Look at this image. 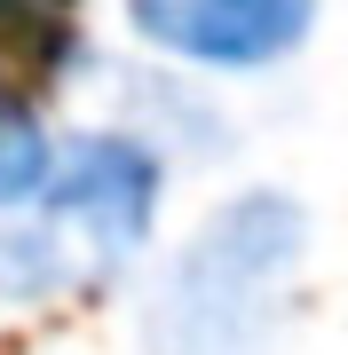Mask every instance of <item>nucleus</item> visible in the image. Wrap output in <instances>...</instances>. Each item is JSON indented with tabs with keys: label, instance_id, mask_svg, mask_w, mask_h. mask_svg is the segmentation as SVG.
Wrapping results in <instances>:
<instances>
[{
	"label": "nucleus",
	"instance_id": "f257e3e1",
	"mask_svg": "<svg viewBox=\"0 0 348 355\" xmlns=\"http://www.w3.org/2000/svg\"><path fill=\"white\" fill-rule=\"evenodd\" d=\"M158 190L167 158L142 135H88L79 150H64L40 205L8 214L0 229V300H48L127 268L158 229Z\"/></svg>",
	"mask_w": 348,
	"mask_h": 355
},
{
	"label": "nucleus",
	"instance_id": "7ed1b4c3",
	"mask_svg": "<svg viewBox=\"0 0 348 355\" xmlns=\"http://www.w3.org/2000/svg\"><path fill=\"white\" fill-rule=\"evenodd\" d=\"M309 0H127V32L167 64L270 71L309 40Z\"/></svg>",
	"mask_w": 348,
	"mask_h": 355
},
{
	"label": "nucleus",
	"instance_id": "20e7f679",
	"mask_svg": "<svg viewBox=\"0 0 348 355\" xmlns=\"http://www.w3.org/2000/svg\"><path fill=\"white\" fill-rule=\"evenodd\" d=\"M56 135L48 119L24 111V103H0V221L24 214V205H40V190L56 182Z\"/></svg>",
	"mask_w": 348,
	"mask_h": 355
},
{
	"label": "nucleus",
	"instance_id": "f03ea898",
	"mask_svg": "<svg viewBox=\"0 0 348 355\" xmlns=\"http://www.w3.org/2000/svg\"><path fill=\"white\" fill-rule=\"evenodd\" d=\"M309 245V221L285 190H245L190 229V245L151 292L158 355H261L277 284Z\"/></svg>",
	"mask_w": 348,
	"mask_h": 355
}]
</instances>
